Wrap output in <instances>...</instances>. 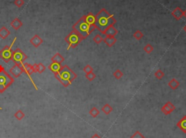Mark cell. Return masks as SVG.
Returning a JSON list of instances; mask_svg holds the SVG:
<instances>
[{
	"mask_svg": "<svg viewBox=\"0 0 186 138\" xmlns=\"http://www.w3.org/2000/svg\"><path fill=\"white\" fill-rule=\"evenodd\" d=\"M33 66H34L36 72L40 73V74L43 72L45 70V69H46L45 66L42 63H39V64H33Z\"/></svg>",
	"mask_w": 186,
	"mask_h": 138,
	"instance_id": "7402d4cb",
	"label": "cell"
},
{
	"mask_svg": "<svg viewBox=\"0 0 186 138\" xmlns=\"http://www.w3.org/2000/svg\"><path fill=\"white\" fill-rule=\"evenodd\" d=\"M130 138H145V136H143L141 134V132L140 131H136L132 136L130 137Z\"/></svg>",
	"mask_w": 186,
	"mask_h": 138,
	"instance_id": "1f68e13d",
	"label": "cell"
},
{
	"mask_svg": "<svg viewBox=\"0 0 186 138\" xmlns=\"http://www.w3.org/2000/svg\"><path fill=\"white\" fill-rule=\"evenodd\" d=\"M93 41H94V42L95 43V44H100L102 41H103V38L100 34H97V35L93 38Z\"/></svg>",
	"mask_w": 186,
	"mask_h": 138,
	"instance_id": "f546056e",
	"label": "cell"
},
{
	"mask_svg": "<svg viewBox=\"0 0 186 138\" xmlns=\"http://www.w3.org/2000/svg\"><path fill=\"white\" fill-rule=\"evenodd\" d=\"M55 77L63 86L67 88L77 78V74L68 65H64L62 66L58 72L55 74Z\"/></svg>",
	"mask_w": 186,
	"mask_h": 138,
	"instance_id": "7a4b0ae2",
	"label": "cell"
},
{
	"mask_svg": "<svg viewBox=\"0 0 186 138\" xmlns=\"http://www.w3.org/2000/svg\"><path fill=\"white\" fill-rule=\"evenodd\" d=\"M118 31L114 25H111L108 27V28L106 29L105 30L104 32H103V35H105L106 36H114L115 37L118 34Z\"/></svg>",
	"mask_w": 186,
	"mask_h": 138,
	"instance_id": "8fae6325",
	"label": "cell"
},
{
	"mask_svg": "<svg viewBox=\"0 0 186 138\" xmlns=\"http://www.w3.org/2000/svg\"><path fill=\"white\" fill-rule=\"evenodd\" d=\"M21 67L23 70V72H25L26 74H27V76H28V78L30 79V81H31V83L33 84L34 87L35 88V89L37 90H38V88L37 87V85H36L35 82H34V80H33L32 78L31 77V75L33 74V73H36L34 66L28 64V63H23V64H21Z\"/></svg>",
	"mask_w": 186,
	"mask_h": 138,
	"instance_id": "ba28073f",
	"label": "cell"
},
{
	"mask_svg": "<svg viewBox=\"0 0 186 138\" xmlns=\"http://www.w3.org/2000/svg\"><path fill=\"white\" fill-rule=\"evenodd\" d=\"M103 41L108 47H111L116 43L117 39L114 36H106V38H103Z\"/></svg>",
	"mask_w": 186,
	"mask_h": 138,
	"instance_id": "9a60e30c",
	"label": "cell"
},
{
	"mask_svg": "<svg viewBox=\"0 0 186 138\" xmlns=\"http://www.w3.org/2000/svg\"><path fill=\"white\" fill-rule=\"evenodd\" d=\"M0 110H2V107H0Z\"/></svg>",
	"mask_w": 186,
	"mask_h": 138,
	"instance_id": "74e56055",
	"label": "cell"
},
{
	"mask_svg": "<svg viewBox=\"0 0 186 138\" xmlns=\"http://www.w3.org/2000/svg\"><path fill=\"white\" fill-rule=\"evenodd\" d=\"M85 77H86V78L89 81H92V80H94L95 78H96V74H95V73L93 72H92L88 73V74H86Z\"/></svg>",
	"mask_w": 186,
	"mask_h": 138,
	"instance_id": "4dcf8cb0",
	"label": "cell"
},
{
	"mask_svg": "<svg viewBox=\"0 0 186 138\" xmlns=\"http://www.w3.org/2000/svg\"><path fill=\"white\" fill-rule=\"evenodd\" d=\"M9 72L10 73V74H12L14 78H19L21 75L22 73L23 72V70L22 68L21 65L15 64L14 65L9 69Z\"/></svg>",
	"mask_w": 186,
	"mask_h": 138,
	"instance_id": "30bf717a",
	"label": "cell"
},
{
	"mask_svg": "<svg viewBox=\"0 0 186 138\" xmlns=\"http://www.w3.org/2000/svg\"><path fill=\"white\" fill-rule=\"evenodd\" d=\"M89 114H90V116L92 117L95 118V117H97V116L100 114V111H99L96 107H92V108L89 110Z\"/></svg>",
	"mask_w": 186,
	"mask_h": 138,
	"instance_id": "cb8c5ba5",
	"label": "cell"
},
{
	"mask_svg": "<svg viewBox=\"0 0 186 138\" xmlns=\"http://www.w3.org/2000/svg\"><path fill=\"white\" fill-rule=\"evenodd\" d=\"M30 43L34 46L35 48H38L41 44L43 43V39L39 37V36L36 34L30 40Z\"/></svg>",
	"mask_w": 186,
	"mask_h": 138,
	"instance_id": "7c38bea8",
	"label": "cell"
},
{
	"mask_svg": "<svg viewBox=\"0 0 186 138\" xmlns=\"http://www.w3.org/2000/svg\"><path fill=\"white\" fill-rule=\"evenodd\" d=\"M112 111L113 108L111 107V105L108 104V103H106V104H105L104 106L102 107V111H103L105 114H106V115H108L109 114H111V113L112 112Z\"/></svg>",
	"mask_w": 186,
	"mask_h": 138,
	"instance_id": "603a6c76",
	"label": "cell"
},
{
	"mask_svg": "<svg viewBox=\"0 0 186 138\" xmlns=\"http://www.w3.org/2000/svg\"><path fill=\"white\" fill-rule=\"evenodd\" d=\"M93 68H92V67H91L90 65H89V64H87L86 66H85V67H84V69H83V71L85 72V73H86V74H88V73H90V72H93Z\"/></svg>",
	"mask_w": 186,
	"mask_h": 138,
	"instance_id": "d6a6232c",
	"label": "cell"
},
{
	"mask_svg": "<svg viewBox=\"0 0 186 138\" xmlns=\"http://www.w3.org/2000/svg\"><path fill=\"white\" fill-rule=\"evenodd\" d=\"M143 50L145 52V53H147L149 54H151V52L154 51V47H153V46L151 45V44H148L145 46L144 48H143Z\"/></svg>",
	"mask_w": 186,
	"mask_h": 138,
	"instance_id": "4316f807",
	"label": "cell"
},
{
	"mask_svg": "<svg viewBox=\"0 0 186 138\" xmlns=\"http://www.w3.org/2000/svg\"><path fill=\"white\" fill-rule=\"evenodd\" d=\"M183 30H184L185 31V32H186V25L184 26V27H183Z\"/></svg>",
	"mask_w": 186,
	"mask_h": 138,
	"instance_id": "8d00e7d4",
	"label": "cell"
},
{
	"mask_svg": "<svg viewBox=\"0 0 186 138\" xmlns=\"http://www.w3.org/2000/svg\"><path fill=\"white\" fill-rule=\"evenodd\" d=\"M9 35H10V31L5 26H2L0 28V38H2V39H6Z\"/></svg>",
	"mask_w": 186,
	"mask_h": 138,
	"instance_id": "d6986e66",
	"label": "cell"
},
{
	"mask_svg": "<svg viewBox=\"0 0 186 138\" xmlns=\"http://www.w3.org/2000/svg\"><path fill=\"white\" fill-rule=\"evenodd\" d=\"M116 23V20L114 15L110 14L104 8L100 9L95 16V27L102 34L109 26L114 25Z\"/></svg>",
	"mask_w": 186,
	"mask_h": 138,
	"instance_id": "6da1fadb",
	"label": "cell"
},
{
	"mask_svg": "<svg viewBox=\"0 0 186 138\" xmlns=\"http://www.w3.org/2000/svg\"><path fill=\"white\" fill-rule=\"evenodd\" d=\"M113 75H114V77L116 80H119V79H121V78H122V77H123L124 74H123V72H122L120 70H116L114 72V74H113Z\"/></svg>",
	"mask_w": 186,
	"mask_h": 138,
	"instance_id": "484cf974",
	"label": "cell"
},
{
	"mask_svg": "<svg viewBox=\"0 0 186 138\" xmlns=\"http://www.w3.org/2000/svg\"><path fill=\"white\" fill-rule=\"evenodd\" d=\"M154 75H155V77L158 80H162L164 77V72L162 70H158L155 72Z\"/></svg>",
	"mask_w": 186,
	"mask_h": 138,
	"instance_id": "f1b7e54d",
	"label": "cell"
},
{
	"mask_svg": "<svg viewBox=\"0 0 186 138\" xmlns=\"http://www.w3.org/2000/svg\"><path fill=\"white\" fill-rule=\"evenodd\" d=\"M143 33L140 31V30H136L135 32L134 33V34H133V36H134V38H135L136 40H137V41H140V40H141L142 38H143Z\"/></svg>",
	"mask_w": 186,
	"mask_h": 138,
	"instance_id": "d4e9b609",
	"label": "cell"
},
{
	"mask_svg": "<svg viewBox=\"0 0 186 138\" xmlns=\"http://www.w3.org/2000/svg\"><path fill=\"white\" fill-rule=\"evenodd\" d=\"M183 17H185L186 18V9L184 11V12H183Z\"/></svg>",
	"mask_w": 186,
	"mask_h": 138,
	"instance_id": "d590c367",
	"label": "cell"
},
{
	"mask_svg": "<svg viewBox=\"0 0 186 138\" xmlns=\"http://www.w3.org/2000/svg\"><path fill=\"white\" fill-rule=\"evenodd\" d=\"M85 20L90 25L95 26V15H93V13L89 12L87 15H85Z\"/></svg>",
	"mask_w": 186,
	"mask_h": 138,
	"instance_id": "5bb4252c",
	"label": "cell"
},
{
	"mask_svg": "<svg viewBox=\"0 0 186 138\" xmlns=\"http://www.w3.org/2000/svg\"><path fill=\"white\" fill-rule=\"evenodd\" d=\"M180 83L177 79L175 78H172L169 82H168V85H169V88L172 90H176L179 88Z\"/></svg>",
	"mask_w": 186,
	"mask_h": 138,
	"instance_id": "44dd1931",
	"label": "cell"
},
{
	"mask_svg": "<svg viewBox=\"0 0 186 138\" xmlns=\"http://www.w3.org/2000/svg\"><path fill=\"white\" fill-rule=\"evenodd\" d=\"M183 12L184 11L180 7H176L174 10L172 12V15L175 17L176 20H180L182 19V17H183Z\"/></svg>",
	"mask_w": 186,
	"mask_h": 138,
	"instance_id": "4fadbf2b",
	"label": "cell"
},
{
	"mask_svg": "<svg viewBox=\"0 0 186 138\" xmlns=\"http://www.w3.org/2000/svg\"><path fill=\"white\" fill-rule=\"evenodd\" d=\"M72 28L73 30H76L77 33L80 34V36L82 37L83 39L87 38V36H89V35H90L93 32V30L96 29L95 26L90 25L88 23H87V22L85 20V15L82 16L73 25Z\"/></svg>",
	"mask_w": 186,
	"mask_h": 138,
	"instance_id": "3957f363",
	"label": "cell"
},
{
	"mask_svg": "<svg viewBox=\"0 0 186 138\" xmlns=\"http://www.w3.org/2000/svg\"><path fill=\"white\" fill-rule=\"evenodd\" d=\"M17 38L15 37L13 41H12V44H10V46H5V47L0 51V58L5 62V63H8L9 61L12 60V46L14 45L15 42H16Z\"/></svg>",
	"mask_w": 186,
	"mask_h": 138,
	"instance_id": "8992f818",
	"label": "cell"
},
{
	"mask_svg": "<svg viewBox=\"0 0 186 138\" xmlns=\"http://www.w3.org/2000/svg\"><path fill=\"white\" fill-rule=\"evenodd\" d=\"M177 127L180 129V130L183 132V133L186 134V116H184L180 121L177 123Z\"/></svg>",
	"mask_w": 186,
	"mask_h": 138,
	"instance_id": "e0dca14e",
	"label": "cell"
},
{
	"mask_svg": "<svg viewBox=\"0 0 186 138\" xmlns=\"http://www.w3.org/2000/svg\"><path fill=\"white\" fill-rule=\"evenodd\" d=\"M22 25H23V23H22V22L20 21V19L18 18V17L15 18L14 20H12V21L10 23V26L12 27H13L16 30L20 29V27H21Z\"/></svg>",
	"mask_w": 186,
	"mask_h": 138,
	"instance_id": "ffe728a7",
	"label": "cell"
},
{
	"mask_svg": "<svg viewBox=\"0 0 186 138\" xmlns=\"http://www.w3.org/2000/svg\"><path fill=\"white\" fill-rule=\"evenodd\" d=\"M83 38L81 36L80 34L77 33L76 30H73L65 38V41L67 44H68V47L67 49V50H69L70 48L72 49H75L78 44H80L82 41Z\"/></svg>",
	"mask_w": 186,
	"mask_h": 138,
	"instance_id": "5b68a950",
	"label": "cell"
},
{
	"mask_svg": "<svg viewBox=\"0 0 186 138\" xmlns=\"http://www.w3.org/2000/svg\"><path fill=\"white\" fill-rule=\"evenodd\" d=\"M61 67H62V65L60 64L52 62L49 65L48 68H49V70H50L51 72H52L54 73V74H56V73H57L59 71H60Z\"/></svg>",
	"mask_w": 186,
	"mask_h": 138,
	"instance_id": "ac0fdd59",
	"label": "cell"
},
{
	"mask_svg": "<svg viewBox=\"0 0 186 138\" xmlns=\"http://www.w3.org/2000/svg\"><path fill=\"white\" fill-rule=\"evenodd\" d=\"M24 3V0H15L14 1L15 5L18 8H20L22 6H23Z\"/></svg>",
	"mask_w": 186,
	"mask_h": 138,
	"instance_id": "836d02e7",
	"label": "cell"
},
{
	"mask_svg": "<svg viewBox=\"0 0 186 138\" xmlns=\"http://www.w3.org/2000/svg\"><path fill=\"white\" fill-rule=\"evenodd\" d=\"M175 105L173 104L172 102L167 101L163 106H162V109H161V111H162V112L163 113L164 115L166 116L170 114L172 112H173V111L175 110Z\"/></svg>",
	"mask_w": 186,
	"mask_h": 138,
	"instance_id": "9c48e42d",
	"label": "cell"
},
{
	"mask_svg": "<svg viewBox=\"0 0 186 138\" xmlns=\"http://www.w3.org/2000/svg\"><path fill=\"white\" fill-rule=\"evenodd\" d=\"M91 138H101V137H100L97 134H95V135H93L92 137H91Z\"/></svg>",
	"mask_w": 186,
	"mask_h": 138,
	"instance_id": "e575fe53",
	"label": "cell"
},
{
	"mask_svg": "<svg viewBox=\"0 0 186 138\" xmlns=\"http://www.w3.org/2000/svg\"><path fill=\"white\" fill-rule=\"evenodd\" d=\"M51 61H52V62L57 63V64H61L65 61V59L60 53L57 52V53H56L54 56L51 58Z\"/></svg>",
	"mask_w": 186,
	"mask_h": 138,
	"instance_id": "2e32d148",
	"label": "cell"
},
{
	"mask_svg": "<svg viewBox=\"0 0 186 138\" xmlns=\"http://www.w3.org/2000/svg\"><path fill=\"white\" fill-rule=\"evenodd\" d=\"M14 116L18 120L20 121V120H22L23 118H24L25 114L23 112V111H21V110H18V111L17 112H16V114H15Z\"/></svg>",
	"mask_w": 186,
	"mask_h": 138,
	"instance_id": "83f0119b",
	"label": "cell"
},
{
	"mask_svg": "<svg viewBox=\"0 0 186 138\" xmlns=\"http://www.w3.org/2000/svg\"><path fill=\"white\" fill-rule=\"evenodd\" d=\"M14 82V78L5 70L3 66L0 65V93H3Z\"/></svg>",
	"mask_w": 186,
	"mask_h": 138,
	"instance_id": "277c9868",
	"label": "cell"
},
{
	"mask_svg": "<svg viewBox=\"0 0 186 138\" xmlns=\"http://www.w3.org/2000/svg\"><path fill=\"white\" fill-rule=\"evenodd\" d=\"M27 59V56L20 49L18 48L13 52L12 56V61L15 64L21 65Z\"/></svg>",
	"mask_w": 186,
	"mask_h": 138,
	"instance_id": "52a82bcc",
	"label": "cell"
}]
</instances>
